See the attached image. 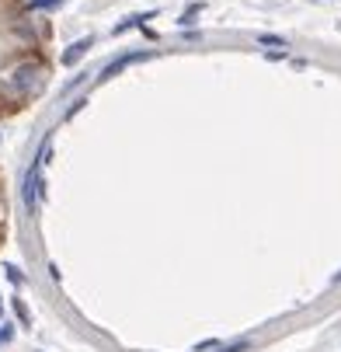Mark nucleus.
<instances>
[{
    "mask_svg": "<svg viewBox=\"0 0 341 352\" xmlns=\"http://www.w3.org/2000/svg\"><path fill=\"white\" fill-rule=\"evenodd\" d=\"M38 80H42V67H38V63H21V67L11 74V87L21 91V94H28Z\"/></svg>",
    "mask_w": 341,
    "mask_h": 352,
    "instance_id": "obj_1",
    "label": "nucleus"
},
{
    "mask_svg": "<svg viewBox=\"0 0 341 352\" xmlns=\"http://www.w3.org/2000/svg\"><path fill=\"white\" fill-rule=\"evenodd\" d=\"M87 45H91V38H80V42H73V45L67 49V53H63V63H67V67H73V63H77V60L87 53Z\"/></svg>",
    "mask_w": 341,
    "mask_h": 352,
    "instance_id": "obj_2",
    "label": "nucleus"
},
{
    "mask_svg": "<svg viewBox=\"0 0 341 352\" xmlns=\"http://www.w3.org/2000/svg\"><path fill=\"white\" fill-rule=\"evenodd\" d=\"M146 56H150V53H132V56H122V60H119V63H112L102 77H112V74H119L122 67H129V63H136V60H146Z\"/></svg>",
    "mask_w": 341,
    "mask_h": 352,
    "instance_id": "obj_3",
    "label": "nucleus"
},
{
    "mask_svg": "<svg viewBox=\"0 0 341 352\" xmlns=\"http://www.w3.org/2000/svg\"><path fill=\"white\" fill-rule=\"evenodd\" d=\"M35 185H38V178H35V171H28V178H25V203H28V210H35Z\"/></svg>",
    "mask_w": 341,
    "mask_h": 352,
    "instance_id": "obj_4",
    "label": "nucleus"
},
{
    "mask_svg": "<svg viewBox=\"0 0 341 352\" xmlns=\"http://www.w3.org/2000/svg\"><path fill=\"white\" fill-rule=\"evenodd\" d=\"M258 42H261V45H272V49H275V45H285V42H282V38H275V35H261Z\"/></svg>",
    "mask_w": 341,
    "mask_h": 352,
    "instance_id": "obj_5",
    "label": "nucleus"
},
{
    "mask_svg": "<svg viewBox=\"0 0 341 352\" xmlns=\"http://www.w3.org/2000/svg\"><path fill=\"white\" fill-rule=\"evenodd\" d=\"M14 311H18V318H21V321H25V324H28V307H25V304H21V300H14Z\"/></svg>",
    "mask_w": 341,
    "mask_h": 352,
    "instance_id": "obj_6",
    "label": "nucleus"
},
{
    "mask_svg": "<svg viewBox=\"0 0 341 352\" xmlns=\"http://www.w3.org/2000/svg\"><path fill=\"white\" fill-rule=\"evenodd\" d=\"M11 338V331H0V342H8Z\"/></svg>",
    "mask_w": 341,
    "mask_h": 352,
    "instance_id": "obj_7",
    "label": "nucleus"
}]
</instances>
